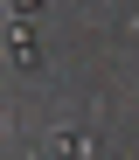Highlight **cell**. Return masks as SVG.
Returning <instances> with one entry per match:
<instances>
[{
  "label": "cell",
  "instance_id": "1",
  "mask_svg": "<svg viewBox=\"0 0 139 160\" xmlns=\"http://www.w3.org/2000/svg\"><path fill=\"white\" fill-rule=\"evenodd\" d=\"M49 153H56V160H97V139L77 132V125H56V132H49Z\"/></svg>",
  "mask_w": 139,
  "mask_h": 160
},
{
  "label": "cell",
  "instance_id": "2",
  "mask_svg": "<svg viewBox=\"0 0 139 160\" xmlns=\"http://www.w3.org/2000/svg\"><path fill=\"white\" fill-rule=\"evenodd\" d=\"M7 63L14 70H42V49H35V35H28V21L7 28Z\"/></svg>",
  "mask_w": 139,
  "mask_h": 160
},
{
  "label": "cell",
  "instance_id": "3",
  "mask_svg": "<svg viewBox=\"0 0 139 160\" xmlns=\"http://www.w3.org/2000/svg\"><path fill=\"white\" fill-rule=\"evenodd\" d=\"M14 14H21V21H28V14H42V0H14Z\"/></svg>",
  "mask_w": 139,
  "mask_h": 160
}]
</instances>
